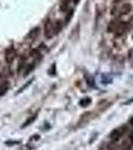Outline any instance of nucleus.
Listing matches in <instances>:
<instances>
[{
	"label": "nucleus",
	"instance_id": "obj_1",
	"mask_svg": "<svg viewBox=\"0 0 133 150\" xmlns=\"http://www.w3.org/2000/svg\"><path fill=\"white\" fill-rule=\"evenodd\" d=\"M132 9V6L130 5L129 3H123L121 5L115 6L112 8L111 10V14L114 16H121V15H125V14H128Z\"/></svg>",
	"mask_w": 133,
	"mask_h": 150
},
{
	"label": "nucleus",
	"instance_id": "obj_2",
	"mask_svg": "<svg viewBox=\"0 0 133 150\" xmlns=\"http://www.w3.org/2000/svg\"><path fill=\"white\" fill-rule=\"evenodd\" d=\"M126 131H127V128L126 126H124V125L118 128H115V129L110 133V139L114 142L117 141V140H119L123 135L126 133Z\"/></svg>",
	"mask_w": 133,
	"mask_h": 150
},
{
	"label": "nucleus",
	"instance_id": "obj_3",
	"mask_svg": "<svg viewBox=\"0 0 133 150\" xmlns=\"http://www.w3.org/2000/svg\"><path fill=\"white\" fill-rule=\"evenodd\" d=\"M45 36L47 38H52L53 36L55 35V32H54V22L52 21L48 20L46 24H45Z\"/></svg>",
	"mask_w": 133,
	"mask_h": 150
},
{
	"label": "nucleus",
	"instance_id": "obj_4",
	"mask_svg": "<svg viewBox=\"0 0 133 150\" xmlns=\"http://www.w3.org/2000/svg\"><path fill=\"white\" fill-rule=\"evenodd\" d=\"M128 28V24L126 22H117V25L115 27V30H114V33L117 36H121L126 32Z\"/></svg>",
	"mask_w": 133,
	"mask_h": 150
},
{
	"label": "nucleus",
	"instance_id": "obj_5",
	"mask_svg": "<svg viewBox=\"0 0 133 150\" xmlns=\"http://www.w3.org/2000/svg\"><path fill=\"white\" fill-rule=\"evenodd\" d=\"M16 57V50L14 48H8L5 51V60L7 63H11Z\"/></svg>",
	"mask_w": 133,
	"mask_h": 150
},
{
	"label": "nucleus",
	"instance_id": "obj_6",
	"mask_svg": "<svg viewBox=\"0 0 133 150\" xmlns=\"http://www.w3.org/2000/svg\"><path fill=\"white\" fill-rule=\"evenodd\" d=\"M62 26H63V22H62L61 20L55 21V22H54V32H55V35H57L58 33L61 31Z\"/></svg>",
	"mask_w": 133,
	"mask_h": 150
},
{
	"label": "nucleus",
	"instance_id": "obj_7",
	"mask_svg": "<svg viewBox=\"0 0 133 150\" xmlns=\"http://www.w3.org/2000/svg\"><path fill=\"white\" fill-rule=\"evenodd\" d=\"M8 87H9L8 82H4V83L0 84V96L4 95L8 91Z\"/></svg>",
	"mask_w": 133,
	"mask_h": 150
},
{
	"label": "nucleus",
	"instance_id": "obj_8",
	"mask_svg": "<svg viewBox=\"0 0 133 150\" xmlns=\"http://www.w3.org/2000/svg\"><path fill=\"white\" fill-rule=\"evenodd\" d=\"M37 118V114H34L33 116H31V117H29L28 119H27V121H25V123L22 125V128H25V127H27L28 125H30L32 122H34V120Z\"/></svg>",
	"mask_w": 133,
	"mask_h": 150
},
{
	"label": "nucleus",
	"instance_id": "obj_9",
	"mask_svg": "<svg viewBox=\"0 0 133 150\" xmlns=\"http://www.w3.org/2000/svg\"><path fill=\"white\" fill-rule=\"evenodd\" d=\"M91 103V99L90 98H83V99H81L80 100V105L81 106H87V105H89V104Z\"/></svg>",
	"mask_w": 133,
	"mask_h": 150
},
{
	"label": "nucleus",
	"instance_id": "obj_10",
	"mask_svg": "<svg viewBox=\"0 0 133 150\" xmlns=\"http://www.w3.org/2000/svg\"><path fill=\"white\" fill-rule=\"evenodd\" d=\"M38 31H39V29H38V28H34L32 31H30V33H29V37L34 38L35 36L38 34Z\"/></svg>",
	"mask_w": 133,
	"mask_h": 150
},
{
	"label": "nucleus",
	"instance_id": "obj_11",
	"mask_svg": "<svg viewBox=\"0 0 133 150\" xmlns=\"http://www.w3.org/2000/svg\"><path fill=\"white\" fill-rule=\"evenodd\" d=\"M33 68H34V64H29L28 67L25 70V75H27V74L30 73V71H32Z\"/></svg>",
	"mask_w": 133,
	"mask_h": 150
},
{
	"label": "nucleus",
	"instance_id": "obj_12",
	"mask_svg": "<svg viewBox=\"0 0 133 150\" xmlns=\"http://www.w3.org/2000/svg\"><path fill=\"white\" fill-rule=\"evenodd\" d=\"M31 83H32V80L28 81V82H27V83H26V84H25V85H24V86H22V87H21V89H20V90H18V92H17V93H20V92H21V91H23V90H24V89H25V88H26V87H27V86L29 85V84H31Z\"/></svg>",
	"mask_w": 133,
	"mask_h": 150
},
{
	"label": "nucleus",
	"instance_id": "obj_13",
	"mask_svg": "<svg viewBox=\"0 0 133 150\" xmlns=\"http://www.w3.org/2000/svg\"><path fill=\"white\" fill-rule=\"evenodd\" d=\"M128 58H129V60L133 61V48L132 49H130L129 52H128Z\"/></svg>",
	"mask_w": 133,
	"mask_h": 150
},
{
	"label": "nucleus",
	"instance_id": "obj_14",
	"mask_svg": "<svg viewBox=\"0 0 133 150\" xmlns=\"http://www.w3.org/2000/svg\"><path fill=\"white\" fill-rule=\"evenodd\" d=\"M129 123H130V124H131V125H133V117L131 118V119H130V121H129Z\"/></svg>",
	"mask_w": 133,
	"mask_h": 150
},
{
	"label": "nucleus",
	"instance_id": "obj_15",
	"mask_svg": "<svg viewBox=\"0 0 133 150\" xmlns=\"http://www.w3.org/2000/svg\"><path fill=\"white\" fill-rule=\"evenodd\" d=\"M114 1L116 2V3H118V2H121V1H123V0H114Z\"/></svg>",
	"mask_w": 133,
	"mask_h": 150
},
{
	"label": "nucleus",
	"instance_id": "obj_16",
	"mask_svg": "<svg viewBox=\"0 0 133 150\" xmlns=\"http://www.w3.org/2000/svg\"><path fill=\"white\" fill-rule=\"evenodd\" d=\"M78 1H79V0H74V2H75V3H78Z\"/></svg>",
	"mask_w": 133,
	"mask_h": 150
}]
</instances>
